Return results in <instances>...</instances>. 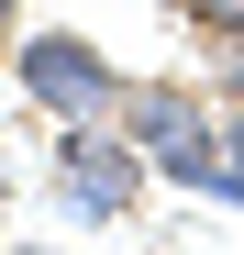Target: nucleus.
I'll return each mask as SVG.
<instances>
[{
    "instance_id": "nucleus-1",
    "label": "nucleus",
    "mask_w": 244,
    "mask_h": 255,
    "mask_svg": "<svg viewBox=\"0 0 244 255\" xmlns=\"http://www.w3.org/2000/svg\"><path fill=\"white\" fill-rule=\"evenodd\" d=\"M122 133L155 155V178H178V189H200V200H222L233 166H222V133H211V100H200V89H178V78L122 89Z\"/></svg>"
},
{
    "instance_id": "nucleus-2",
    "label": "nucleus",
    "mask_w": 244,
    "mask_h": 255,
    "mask_svg": "<svg viewBox=\"0 0 244 255\" xmlns=\"http://www.w3.org/2000/svg\"><path fill=\"white\" fill-rule=\"evenodd\" d=\"M11 67H22V89H33V111H56V122H122V78L89 33H11Z\"/></svg>"
},
{
    "instance_id": "nucleus-3",
    "label": "nucleus",
    "mask_w": 244,
    "mask_h": 255,
    "mask_svg": "<svg viewBox=\"0 0 244 255\" xmlns=\"http://www.w3.org/2000/svg\"><path fill=\"white\" fill-rule=\"evenodd\" d=\"M144 144L133 133H100V122H67V144H56V189H67V211L78 222H122V211L144 200Z\"/></svg>"
},
{
    "instance_id": "nucleus-4",
    "label": "nucleus",
    "mask_w": 244,
    "mask_h": 255,
    "mask_svg": "<svg viewBox=\"0 0 244 255\" xmlns=\"http://www.w3.org/2000/svg\"><path fill=\"white\" fill-rule=\"evenodd\" d=\"M211 78H222V100H244V33H211Z\"/></svg>"
},
{
    "instance_id": "nucleus-5",
    "label": "nucleus",
    "mask_w": 244,
    "mask_h": 255,
    "mask_svg": "<svg viewBox=\"0 0 244 255\" xmlns=\"http://www.w3.org/2000/svg\"><path fill=\"white\" fill-rule=\"evenodd\" d=\"M178 11H189L200 33H244V0H178Z\"/></svg>"
},
{
    "instance_id": "nucleus-6",
    "label": "nucleus",
    "mask_w": 244,
    "mask_h": 255,
    "mask_svg": "<svg viewBox=\"0 0 244 255\" xmlns=\"http://www.w3.org/2000/svg\"><path fill=\"white\" fill-rule=\"evenodd\" d=\"M11 33H22V0H0V56H11Z\"/></svg>"
},
{
    "instance_id": "nucleus-7",
    "label": "nucleus",
    "mask_w": 244,
    "mask_h": 255,
    "mask_svg": "<svg viewBox=\"0 0 244 255\" xmlns=\"http://www.w3.org/2000/svg\"><path fill=\"white\" fill-rule=\"evenodd\" d=\"M222 155H233V166H244V100H233V133H222Z\"/></svg>"
}]
</instances>
